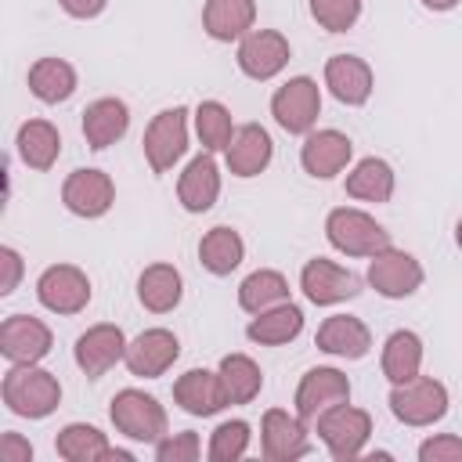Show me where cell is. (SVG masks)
I'll use <instances>...</instances> for the list:
<instances>
[{
	"instance_id": "cell-25",
	"label": "cell",
	"mask_w": 462,
	"mask_h": 462,
	"mask_svg": "<svg viewBox=\"0 0 462 462\" xmlns=\"http://www.w3.org/2000/svg\"><path fill=\"white\" fill-rule=\"evenodd\" d=\"M130 130V108L119 97H97L83 112V137L94 152H105Z\"/></svg>"
},
{
	"instance_id": "cell-43",
	"label": "cell",
	"mask_w": 462,
	"mask_h": 462,
	"mask_svg": "<svg viewBox=\"0 0 462 462\" xmlns=\"http://www.w3.org/2000/svg\"><path fill=\"white\" fill-rule=\"evenodd\" d=\"M58 4H61V11L72 14V18H97L108 0H58Z\"/></svg>"
},
{
	"instance_id": "cell-17",
	"label": "cell",
	"mask_w": 462,
	"mask_h": 462,
	"mask_svg": "<svg viewBox=\"0 0 462 462\" xmlns=\"http://www.w3.org/2000/svg\"><path fill=\"white\" fill-rule=\"evenodd\" d=\"M180 357V339L170 328H144L126 343V368L137 379H159Z\"/></svg>"
},
{
	"instance_id": "cell-38",
	"label": "cell",
	"mask_w": 462,
	"mask_h": 462,
	"mask_svg": "<svg viewBox=\"0 0 462 462\" xmlns=\"http://www.w3.org/2000/svg\"><path fill=\"white\" fill-rule=\"evenodd\" d=\"M310 18L325 32H346L361 18V0H310Z\"/></svg>"
},
{
	"instance_id": "cell-37",
	"label": "cell",
	"mask_w": 462,
	"mask_h": 462,
	"mask_svg": "<svg viewBox=\"0 0 462 462\" xmlns=\"http://www.w3.org/2000/svg\"><path fill=\"white\" fill-rule=\"evenodd\" d=\"M249 440H253V430L245 419H227L220 422L213 433H209V458L213 462H238L245 451H249Z\"/></svg>"
},
{
	"instance_id": "cell-4",
	"label": "cell",
	"mask_w": 462,
	"mask_h": 462,
	"mask_svg": "<svg viewBox=\"0 0 462 462\" xmlns=\"http://www.w3.org/2000/svg\"><path fill=\"white\" fill-rule=\"evenodd\" d=\"M108 419H112V426H116L123 437H130V440H137V444H159V440L170 433L166 408H162L152 393L134 390V386H126V390H119V393L112 397Z\"/></svg>"
},
{
	"instance_id": "cell-20",
	"label": "cell",
	"mask_w": 462,
	"mask_h": 462,
	"mask_svg": "<svg viewBox=\"0 0 462 462\" xmlns=\"http://www.w3.org/2000/svg\"><path fill=\"white\" fill-rule=\"evenodd\" d=\"M325 87H328V94L339 105L357 108V105H365L372 97L375 76H372L365 58H357V54H332L325 61Z\"/></svg>"
},
{
	"instance_id": "cell-29",
	"label": "cell",
	"mask_w": 462,
	"mask_h": 462,
	"mask_svg": "<svg viewBox=\"0 0 462 462\" xmlns=\"http://www.w3.org/2000/svg\"><path fill=\"white\" fill-rule=\"evenodd\" d=\"M14 144H18L22 162H25L29 170H40V173L51 170V166L58 162V155H61V134H58V126L47 123V119H25V123L18 126Z\"/></svg>"
},
{
	"instance_id": "cell-30",
	"label": "cell",
	"mask_w": 462,
	"mask_h": 462,
	"mask_svg": "<svg viewBox=\"0 0 462 462\" xmlns=\"http://www.w3.org/2000/svg\"><path fill=\"white\" fill-rule=\"evenodd\" d=\"M300 332H303V310L292 300H285V303H278L271 310L253 314V321L245 325V336L253 343H260V346H282V343L296 339Z\"/></svg>"
},
{
	"instance_id": "cell-32",
	"label": "cell",
	"mask_w": 462,
	"mask_h": 462,
	"mask_svg": "<svg viewBox=\"0 0 462 462\" xmlns=\"http://www.w3.org/2000/svg\"><path fill=\"white\" fill-rule=\"evenodd\" d=\"M379 365H383V375L390 379V386L404 383V379H415L419 368H422V339H419V332H411V328L390 332L386 343H383Z\"/></svg>"
},
{
	"instance_id": "cell-41",
	"label": "cell",
	"mask_w": 462,
	"mask_h": 462,
	"mask_svg": "<svg viewBox=\"0 0 462 462\" xmlns=\"http://www.w3.org/2000/svg\"><path fill=\"white\" fill-rule=\"evenodd\" d=\"M0 267H4V282H0V296H11L22 282V253L14 245H0Z\"/></svg>"
},
{
	"instance_id": "cell-26",
	"label": "cell",
	"mask_w": 462,
	"mask_h": 462,
	"mask_svg": "<svg viewBox=\"0 0 462 462\" xmlns=\"http://www.w3.org/2000/svg\"><path fill=\"white\" fill-rule=\"evenodd\" d=\"M256 25V0H206L202 4V29L220 40H242Z\"/></svg>"
},
{
	"instance_id": "cell-19",
	"label": "cell",
	"mask_w": 462,
	"mask_h": 462,
	"mask_svg": "<svg viewBox=\"0 0 462 462\" xmlns=\"http://www.w3.org/2000/svg\"><path fill=\"white\" fill-rule=\"evenodd\" d=\"M173 401H177L180 411L199 415V419H209V415H217L231 404L220 372H209V368H188L184 375H177Z\"/></svg>"
},
{
	"instance_id": "cell-42",
	"label": "cell",
	"mask_w": 462,
	"mask_h": 462,
	"mask_svg": "<svg viewBox=\"0 0 462 462\" xmlns=\"http://www.w3.org/2000/svg\"><path fill=\"white\" fill-rule=\"evenodd\" d=\"M29 458H32V444L22 433L0 437V462H29Z\"/></svg>"
},
{
	"instance_id": "cell-21",
	"label": "cell",
	"mask_w": 462,
	"mask_h": 462,
	"mask_svg": "<svg viewBox=\"0 0 462 462\" xmlns=\"http://www.w3.org/2000/svg\"><path fill=\"white\" fill-rule=\"evenodd\" d=\"M271 159H274V141L260 123L238 126L231 144H227V152H224V162H227V170L235 177H256V173H263L271 166Z\"/></svg>"
},
{
	"instance_id": "cell-16",
	"label": "cell",
	"mask_w": 462,
	"mask_h": 462,
	"mask_svg": "<svg viewBox=\"0 0 462 462\" xmlns=\"http://www.w3.org/2000/svg\"><path fill=\"white\" fill-rule=\"evenodd\" d=\"M61 202L69 213L83 217V220H94V217H105L116 202V184L105 170H72L61 184Z\"/></svg>"
},
{
	"instance_id": "cell-6",
	"label": "cell",
	"mask_w": 462,
	"mask_h": 462,
	"mask_svg": "<svg viewBox=\"0 0 462 462\" xmlns=\"http://www.w3.org/2000/svg\"><path fill=\"white\" fill-rule=\"evenodd\" d=\"M141 148H144L152 173L173 170L180 162V155L188 152V108L173 105V108H162L159 116H152Z\"/></svg>"
},
{
	"instance_id": "cell-5",
	"label": "cell",
	"mask_w": 462,
	"mask_h": 462,
	"mask_svg": "<svg viewBox=\"0 0 462 462\" xmlns=\"http://www.w3.org/2000/svg\"><path fill=\"white\" fill-rule=\"evenodd\" d=\"M390 411L404 426H433L448 415V386L433 375H415L404 383H393L390 390Z\"/></svg>"
},
{
	"instance_id": "cell-8",
	"label": "cell",
	"mask_w": 462,
	"mask_h": 462,
	"mask_svg": "<svg viewBox=\"0 0 462 462\" xmlns=\"http://www.w3.org/2000/svg\"><path fill=\"white\" fill-rule=\"evenodd\" d=\"M300 289L314 307H332L343 300H354L361 292V278L350 267H339L336 260L314 256L300 271Z\"/></svg>"
},
{
	"instance_id": "cell-11",
	"label": "cell",
	"mask_w": 462,
	"mask_h": 462,
	"mask_svg": "<svg viewBox=\"0 0 462 462\" xmlns=\"http://www.w3.org/2000/svg\"><path fill=\"white\" fill-rule=\"evenodd\" d=\"M422 263L411 256V253H404V249H393V245H386L383 253H375L372 260H368V285L379 292V296H386V300H404V296H411L419 285H422Z\"/></svg>"
},
{
	"instance_id": "cell-15",
	"label": "cell",
	"mask_w": 462,
	"mask_h": 462,
	"mask_svg": "<svg viewBox=\"0 0 462 462\" xmlns=\"http://www.w3.org/2000/svg\"><path fill=\"white\" fill-rule=\"evenodd\" d=\"M354 155V141L343 134V130H310L303 134V144H300V166L303 173H310L314 180H332L336 173L346 170Z\"/></svg>"
},
{
	"instance_id": "cell-18",
	"label": "cell",
	"mask_w": 462,
	"mask_h": 462,
	"mask_svg": "<svg viewBox=\"0 0 462 462\" xmlns=\"http://www.w3.org/2000/svg\"><path fill=\"white\" fill-rule=\"evenodd\" d=\"M339 401H350V379L339 368H328V365L307 368L303 379H300V386H296V397H292L296 415L303 422H310V426H314V419L321 411H328Z\"/></svg>"
},
{
	"instance_id": "cell-44",
	"label": "cell",
	"mask_w": 462,
	"mask_h": 462,
	"mask_svg": "<svg viewBox=\"0 0 462 462\" xmlns=\"http://www.w3.org/2000/svg\"><path fill=\"white\" fill-rule=\"evenodd\" d=\"M430 11H451V7H458L462 0H422Z\"/></svg>"
},
{
	"instance_id": "cell-24",
	"label": "cell",
	"mask_w": 462,
	"mask_h": 462,
	"mask_svg": "<svg viewBox=\"0 0 462 462\" xmlns=\"http://www.w3.org/2000/svg\"><path fill=\"white\" fill-rule=\"evenodd\" d=\"M314 343H318V350H325V354H332V357L357 361V357H365V354L372 350V332H368V325H365L361 318H354V314H332V318L321 321Z\"/></svg>"
},
{
	"instance_id": "cell-45",
	"label": "cell",
	"mask_w": 462,
	"mask_h": 462,
	"mask_svg": "<svg viewBox=\"0 0 462 462\" xmlns=\"http://www.w3.org/2000/svg\"><path fill=\"white\" fill-rule=\"evenodd\" d=\"M455 242H458V249H462V220L455 224Z\"/></svg>"
},
{
	"instance_id": "cell-12",
	"label": "cell",
	"mask_w": 462,
	"mask_h": 462,
	"mask_svg": "<svg viewBox=\"0 0 462 462\" xmlns=\"http://www.w3.org/2000/svg\"><path fill=\"white\" fill-rule=\"evenodd\" d=\"M126 336L119 325L112 321H101V325H90L87 332H79L76 346H72V357L79 365V372L87 379H101L108 368H116L123 357H126Z\"/></svg>"
},
{
	"instance_id": "cell-7",
	"label": "cell",
	"mask_w": 462,
	"mask_h": 462,
	"mask_svg": "<svg viewBox=\"0 0 462 462\" xmlns=\"http://www.w3.org/2000/svg\"><path fill=\"white\" fill-rule=\"evenodd\" d=\"M271 116L285 134H310L321 116V90L310 76L285 79L271 97Z\"/></svg>"
},
{
	"instance_id": "cell-27",
	"label": "cell",
	"mask_w": 462,
	"mask_h": 462,
	"mask_svg": "<svg viewBox=\"0 0 462 462\" xmlns=\"http://www.w3.org/2000/svg\"><path fill=\"white\" fill-rule=\"evenodd\" d=\"M184 296V278L173 263H148L137 278V300L152 314H170Z\"/></svg>"
},
{
	"instance_id": "cell-14",
	"label": "cell",
	"mask_w": 462,
	"mask_h": 462,
	"mask_svg": "<svg viewBox=\"0 0 462 462\" xmlns=\"http://www.w3.org/2000/svg\"><path fill=\"white\" fill-rule=\"evenodd\" d=\"M292 58L289 40L278 29H253L238 40V69L249 79H274Z\"/></svg>"
},
{
	"instance_id": "cell-10",
	"label": "cell",
	"mask_w": 462,
	"mask_h": 462,
	"mask_svg": "<svg viewBox=\"0 0 462 462\" xmlns=\"http://www.w3.org/2000/svg\"><path fill=\"white\" fill-rule=\"evenodd\" d=\"M260 451L267 462H296L310 455L307 422L300 415H289L285 408H267L260 419Z\"/></svg>"
},
{
	"instance_id": "cell-22",
	"label": "cell",
	"mask_w": 462,
	"mask_h": 462,
	"mask_svg": "<svg viewBox=\"0 0 462 462\" xmlns=\"http://www.w3.org/2000/svg\"><path fill=\"white\" fill-rule=\"evenodd\" d=\"M217 195H220V166H217L213 152H202L177 177V199L188 213H206V209H213Z\"/></svg>"
},
{
	"instance_id": "cell-31",
	"label": "cell",
	"mask_w": 462,
	"mask_h": 462,
	"mask_svg": "<svg viewBox=\"0 0 462 462\" xmlns=\"http://www.w3.org/2000/svg\"><path fill=\"white\" fill-rule=\"evenodd\" d=\"M76 69L65 58H36L29 65V90L32 97H40L43 105H58L69 101L76 94Z\"/></svg>"
},
{
	"instance_id": "cell-35",
	"label": "cell",
	"mask_w": 462,
	"mask_h": 462,
	"mask_svg": "<svg viewBox=\"0 0 462 462\" xmlns=\"http://www.w3.org/2000/svg\"><path fill=\"white\" fill-rule=\"evenodd\" d=\"M217 372L224 379V390H227L231 404H249L263 390V372L249 354H224Z\"/></svg>"
},
{
	"instance_id": "cell-33",
	"label": "cell",
	"mask_w": 462,
	"mask_h": 462,
	"mask_svg": "<svg viewBox=\"0 0 462 462\" xmlns=\"http://www.w3.org/2000/svg\"><path fill=\"white\" fill-rule=\"evenodd\" d=\"M242 256H245V242H242V235H238L235 227H227V224L209 227V231L202 235V242H199V260H202V267H206L209 274H217V278L231 274V271L242 263Z\"/></svg>"
},
{
	"instance_id": "cell-34",
	"label": "cell",
	"mask_w": 462,
	"mask_h": 462,
	"mask_svg": "<svg viewBox=\"0 0 462 462\" xmlns=\"http://www.w3.org/2000/svg\"><path fill=\"white\" fill-rule=\"evenodd\" d=\"M289 300V282L282 271H271V267H260L253 274L242 278L238 285V307L245 314H260V310H271L278 303Z\"/></svg>"
},
{
	"instance_id": "cell-3",
	"label": "cell",
	"mask_w": 462,
	"mask_h": 462,
	"mask_svg": "<svg viewBox=\"0 0 462 462\" xmlns=\"http://www.w3.org/2000/svg\"><path fill=\"white\" fill-rule=\"evenodd\" d=\"M325 238L332 242V249H339L343 256H375L383 253L390 242V231L365 209L354 206H339L325 217Z\"/></svg>"
},
{
	"instance_id": "cell-1",
	"label": "cell",
	"mask_w": 462,
	"mask_h": 462,
	"mask_svg": "<svg viewBox=\"0 0 462 462\" xmlns=\"http://www.w3.org/2000/svg\"><path fill=\"white\" fill-rule=\"evenodd\" d=\"M0 397L7 411L22 419H47L61 404V383L54 372L40 365H11L0 383Z\"/></svg>"
},
{
	"instance_id": "cell-28",
	"label": "cell",
	"mask_w": 462,
	"mask_h": 462,
	"mask_svg": "<svg viewBox=\"0 0 462 462\" xmlns=\"http://www.w3.org/2000/svg\"><path fill=\"white\" fill-rule=\"evenodd\" d=\"M393 184H397V173L386 159L379 155H365L354 162V170L346 173V195L357 199V202H390L393 195Z\"/></svg>"
},
{
	"instance_id": "cell-40",
	"label": "cell",
	"mask_w": 462,
	"mask_h": 462,
	"mask_svg": "<svg viewBox=\"0 0 462 462\" xmlns=\"http://www.w3.org/2000/svg\"><path fill=\"white\" fill-rule=\"evenodd\" d=\"M422 462H462V437L455 433H433L419 444Z\"/></svg>"
},
{
	"instance_id": "cell-13",
	"label": "cell",
	"mask_w": 462,
	"mask_h": 462,
	"mask_svg": "<svg viewBox=\"0 0 462 462\" xmlns=\"http://www.w3.org/2000/svg\"><path fill=\"white\" fill-rule=\"evenodd\" d=\"M54 346V336L47 321L32 314H11L0 325V354L11 365H40Z\"/></svg>"
},
{
	"instance_id": "cell-9",
	"label": "cell",
	"mask_w": 462,
	"mask_h": 462,
	"mask_svg": "<svg viewBox=\"0 0 462 462\" xmlns=\"http://www.w3.org/2000/svg\"><path fill=\"white\" fill-rule=\"evenodd\" d=\"M36 300L51 314H79L90 303V278L76 263H51L36 278Z\"/></svg>"
},
{
	"instance_id": "cell-23",
	"label": "cell",
	"mask_w": 462,
	"mask_h": 462,
	"mask_svg": "<svg viewBox=\"0 0 462 462\" xmlns=\"http://www.w3.org/2000/svg\"><path fill=\"white\" fill-rule=\"evenodd\" d=\"M54 451L65 458V462H108V458H134L130 451L123 448H112L108 437L97 430V426H87V422H69L58 430L54 437Z\"/></svg>"
},
{
	"instance_id": "cell-2",
	"label": "cell",
	"mask_w": 462,
	"mask_h": 462,
	"mask_svg": "<svg viewBox=\"0 0 462 462\" xmlns=\"http://www.w3.org/2000/svg\"><path fill=\"white\" fill-rule=\"evenodd\" d=\"M314 433L336 462H350V458H361V451L372 437V415L350 401H339L314 419Z\"/></svg>"
},
{
	"instance_id": "cell-39",
	"label": "cell",
	"mask_w": 462,
	"mask_h": 462,
	"mask_svg": "<svg viewBox=\"0 0 462 462\" xmlns=\"http://www.w3.org/2000/svg\"><path fill=\"white\" fill-rule=\"evenodd\" d=\"M199 455H202V440H199V433H191V430L166 433V437L155 444V458H159V462H195Z\"/></svg>"
},
{
	"instance_id": "cell-36",
	"label": "cell",
	"mask_w": 462,
	"mask_h": 462,
	"mask_svg": "<svg viewBox=\"0 0 462 462\" xmlns=\"http://www.w3.org/2000/svg\"><path fill=\"white\" fill-rule=\"evenodd\" d=\"M195 134H199V141H202L206 152H227V144L235 137V119H231L227 105L202 101L195 108Z\"/></svg>"
}]
</instances>
